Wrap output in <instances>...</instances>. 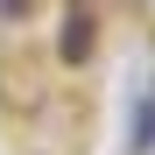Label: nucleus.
Masks as SVG:
<instances>
[{"label":"nucleus","instance_id":"f257e3e1","mask_svg":"<svg viewBox=\"0 0 155 155\" xmlns=\"http://www.w3.org/2000/svg\"><path fill=\"white\" fill-rule=\"evenodd\" d=\"M85 49H92V21H85V14H71V28H64V57H71V64H85Z\"/></svg>","mask_w":155,"mask_h":155}]
</instances>
